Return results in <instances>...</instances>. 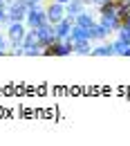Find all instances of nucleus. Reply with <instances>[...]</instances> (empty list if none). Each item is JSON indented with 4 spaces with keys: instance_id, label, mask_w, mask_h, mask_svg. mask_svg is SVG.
Instances as JSON below:
<instances>
[{
    "instance_id": "obj_1",
    "label": "nucleus",
    "mask_w": 130,
    "mask_h": 146,
    "mask_svg": "<svg viewBox=\"0 0 130 146\" xmlns=\"http://www.w3.org/2000/svg\"><path fill=\"white\" fill-rule=\"evenodd\" d=\"M5 27H7L5 32H7V40H9V43H22L25 32H27V25H25L22 20H9Z\"/></svg>"
},
{
    "instance_id": "obj_2",
    "label": "nucleus",
    "mask_w": 130,
    "mask_h": 146,
    "mask_svg": "<svg viewBox=\"0 0 130 146\" xmlns=\"http://www.w3.org/2000/svg\"><path fill=\"white\" fill-rule=\"evenodd\" d=\"M45 54H52V56H70V54H74L72 40H70V38H56L54 43L45 50Z\"/></svg>"
},
{
    "instance_id": "obj_3",
    "label": "nucleus",
    "mask_w": 130,
    "mask_h": 146,
    "mask_svg": "<svg viewBox=\"0 0 130 146\" xmlns=\"http://www.w3.org/2000/svg\"><path fill=\"white\" fill-rule=\"evenodd\" d=\"M36 36H38V43L43 50H47L52 43L56 40V34H54V25L52 23H43L36 27Z\"/></svg>"
},
{
    "instance_id": "obj_4",
    "label": "nucleus",
    "mask_w": 130,
    "mask_h": 146,
    "mask_svg": "<svg viewBox=\"0 0 130 146\" xmlns=\"http://www.w3.org/2000/svg\"><path fill=\"white\" fill-rule=\"evenodd\" d=\"M47 23V16H45V7H34V9H27V16H25V25L27 29H36L38 25Z\"/></svg>"
},
{
    "instance_id": "obj_5",
    "label": "nucleus",
    "mask_w": 130,
    "mask_h": 146,
    "mask_svg": "<svg viewBox=\"0 0 130 146\" xmlns=\"http://www.w3.org/2000/svg\"><path fill=\"white\" fill-rule=\"evenodd\" d=\"M45 16H47V23H58L61 18H65V5L56 2V0H47L45 5Z\"/></svg>"
},
{
    "instance_id": "obj_6",
    "label": "nucleus",
    "mask_w": 130,
    "mask_h": 146,
    "mask_svg": "<svg viewBox=\"0 0 130 146\" xmlns=\"http://www.w3.org/2000/svg\"><path fill=\"white\" fill-rule=\"evenodd\" d=\"M25 16H27V5L22 0H14L7 7V18L9 20H22L25 23Z\"/></svg>"
},
{
    "instance_id": "obj_7",
    "label": "nucleus",
    "mask_w": 130,
    "mask_h": 146,
    "mask_svg": "<svg viewBox=\"0 0 130 146\" xmlns=\"http://www.w3.org/2000/svg\"><path fill=\"white\" fill-rule=\"evenodd\" d=\"M108 36H110V32H108V29H106V27H103V25H101L99 20H96L94 25H90V27H88V38H90L92 43H99V40H106Z\"/></svg>"
},
{
    "instance_id": "obj_8",
    "label": "nucleus",
    "mask_w": 130,
    "mask_h": 146,
    "mask_svg": "<svg viewBox=\"0 0 130 146\" xmlns=\"http://www.w3.org/2000/svg\"><path fill=\"white\" fill-rule=\"evenodd\" d=\"M72 25H74V20L72 18H61L58 23H54V34L56 38H70V32H72Z\"/></svg>"
},
{
    "instance_id": "obj_9",
    "label": "nucleus",
    "mask_w": 130,
    "mask_h": 146,
    "mask_svg": "<svg viewBox=\"0 0 130 146\" xmlns=\"http://www.w3.org/2000/svg\"><path fill=\"white\" fill-rule=\"evenodd\" d=\"M96 20H99V23H101V25H103V27H106V29H108L110 34H114V32H117V29L121 27V18H119L117 14H108V16H99Z\"/></svg>"
},
{
    "instance_id": "obj_10",
    "label": "nucleus",
    "mask_w": 130,
    "mask_h": 146,
    "mask_svg": "<svg viewBox=\"0 0 130 146\" xmlns=\"http://www.w3.org/2000/svg\"><path fill=\"white\" fill-rule=\"evenodd\" d=\"M83 9H88V5H85V2H81V0H70V2L65 5V16L74 20Z\"/></svg>"
},
{
    "instance_id": "obj_11",
    "label": "nucleus",
    "mask_w": 130,
    "mask_h": 146,
    "mask_svg": "<svg viewBox=\"0 0 130 146\" xmlns=\"http://www.w3.org/2000/svg\"><path fill=\"white\" fill-rule=\"evenodd\" d=\"M90 56H114V50H112V43H106V40H99L96 45H92V52Z\"/></svg>"
},
{
    "instance_id": "obj_12",
    "label": "nucleus",
    "mask_w": 130,
    "mask_h": 146,
    "mask_svg": "<svg viewBox=\"0 0 130 146\" xmlns=\"http://www.w3.org/2000/svg\"><path fill=\"white\" fill-rule=\"evenodd\" d=\"M94 23H96V16H94L90 9H83V11L74 18V25H81V27H90Z\"/></svg>"
},
{
    "instance_id": "obj_13",
    "label": "nucleus",
    "mask_w": 130,
    "mask_h": 146,
    "mask_svg": "<svg viewBox=\"0 0 130 146\" xmlns=\"http://www.w3.org/2000/svg\"><path fill=\"white\" fill-rule=\"evenodd\" d=\"M70 40L79 43V40H90L88 38V27H81V25H72V32H70Z\"/></svg>"
},
{
    "instance_id": "obj_14",
    "label": "nucleus",
    "mask_w": 130,
    "mask_h": 146,
    "mask_svg": "<svg viewBox=\"0 0 130 146\" xmlns=\"http://www.w3.org/2000/svg\"><path fill=\"white\" fill-rule=\"evenodd\" d=\"M72 47H74V54L90 56V52H92V40H79V43H72Z\"/></svg>"
},
{
    "instance_id": "obj_15",
    "label": "nucleus",
    "mask_w": 130,
    "mask_h": 146,
    "mask_svg": "<svg viewBox=\"0 0 130 146\" xmlns=\"http://www.w3.org/2000/svg\"><path fill=\"white\" fill-rule=\"evenodd\" d=\"M38 36H36V29H27L25 32V38H22V50H29V47H38Z\"/></svg>"
},
{
    "instance_id": "obj_16",
    "label": "nucleus",
    "mask_w": 130,
    "mask_h": 146,
    "mask_svg": "<svg viewBox=\"0 0 130 146\" xmlns=\"http://www.w3.org/2000/svg\"><path fill=\"white\" fill-rule=\"evenodd\" d=\"M25 5H27V9H34V7H45L40 0H22Z\"/></svg>"
},
{
    "instance_id": "obj_17",
    "label": "nucleus",
    "mask_w": 130,
    "mask_h": 146,
    "mask_svg": "<svg viewBox=\"0 0 130 146\" xmlns=\"http://www.w3.org/2000/svg\"><path fill=\"white\" fill-rule=\"evenodd\" d=\"M121 25H123V27H128V29H130V14H128V16H126L123 20H121Z\"/></svg>"
},
{
    "instance_id": "obj_18",
    "label": "nucleus",
    "mask_w": 130,
    "mask_h": 146,
    "mask_svg": "<svg viewBox=\"0 0 130 146\" xmlns=\"http://www.w3.org/2000/svg\"><path fill=\"white\" fill-rule=\"evenodd\" d=\"M7 45H9V40H7L5 36H0V47H7Z\"/></svg>"
},
{
    "instance_id": "obj_19",
    "label": "nucleus",
    "mask_w": 130,
    "mask_h": 146,
    "mask_svg": "<svg viewBox=\"0 0 130 146\" xmlns=\"http://www.w3.org/2000/svg\"><path fill=\"white\" fill-rule=\"evenodd\" d=\"M103 2H108V0H92V5H103Z\"/></svg>"
},
{
    "instance_id": "obj_20",
    "label": "nucleus",
    "mask_w": 130,
    "mask_h": 146,
    "mask_svg": "<svg viewBox=\"0 0 130 146\" xmlns=\"http://www.w3.org/2000/svg\"><path fill=\"white\" fill-rule=\"evenodd\" d=\"M81 2H85V5H88V7H90V5H92V0H81Z\"/></svg>"
},
{
    "instance_id": "obj_21",
    "label": "nucleus",
    "mask_w": 130,
    "mask_h": 146,
    "mask_svg": "<svg viewBox=\"0 0 130 146\" xmlns=\"http://www.w3.org/2000/svg\"><path fill=\"white\" fill-rule=\"evenodd\" d=\"M56 2H61V5H67V2H70V0H56Z\"/></svg>"
},
{
    "instance_id": "obj_22",
    "label": "nucleus",
    "mask_w": 130,
    "mask_h": 146,
    "mask_svg": "<svg viewBox=\"0 0 130 146\" xmlns=\"http://www.w3.org/2000/svg\"><path fill=\"white\" fill-rule=\"evenodd\" d=\"M40 2H47V0H40Z\"/></svg>"
},
{
    "instance_id": "obj_23",
    "label": "nucleus",
    "mask_w": 130,
    "mask_h": 146,
    "mask_svg": "<svg viewBox=\"0 0 130 146\" xmlns=\"http://www.w3.org/2000/svg\"><path fill=\"white\" fill-rule=\"evenodd\" d=\"M128 5H130V0H128Z\"/></svg>"
}]
</instances>
